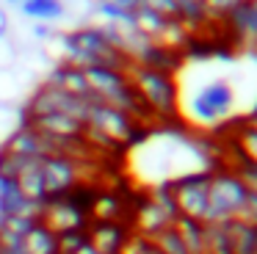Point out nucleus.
Instances as JSON below:
<instances>
[{
  "mask_svg": "<svg viewBox=\"0 0 257 254\" xmlns=\"http://www.w3.org/2000/svg\"><path fill=\"white\" fill-rule=\"evenodd\" d=\"M127 77L133 83V88L139 91L150 119L172 121L180 116V88L169 69H158V66H147V64H130Z\"/></svg>",
  "mask_w": 257,
  "mask_h": 254,
  "instance_id": "nucleus-1",
  "label": "nucleus"
},
{
  "mask_svg": "<svg viewBox=\"0 0 257 254\" xmlns=\"http://www.w3.org/2000/svg\"><path fill=\"white\" fill-rule=\"evenodd\" d=\"M61 50H64V64H72L78 69L86 66H111V69H124L133 64L124 58L116 47L105 39L100 25H86L78 31L61 33Z\"/></svg>",
  "mask_w": 257,
  "mask_h": 254,
  "instance_id": "nucleus-2",
  "label": "nucleus"
},
{
  "mask_svg": "<svg viewBox=\"0 0 257 254\" xmlns=\"http://www.w3.org/2000/svg\"><path fill=\"white\" fill-rule=\"evenodd\" d=\"M246 188L232 169H216L207 177V215L205 224L238 221L246 204Z\"/></svg>",
  "mask_w": 257,
  "mask_h": 254,
  "instance_id": "nucleus-3",
  "label": "nucleus"
},
{
  "mask_svg": "<svg viewBox=\"0 0 257 254\" xmlns=\"http://www.w3.org/2000/svg\"><path fill=\"white\" fill-rule=\"evenodd\" d=\"M191 119L196 124H216L232 116L235 110V91L227 77H213L210 83L196 88V94L188 102Z\"/></svg>",
  "mask_w": 257,
  "mask_h": 254,
  "instance_id": "nucleus-4",
  "label": "nucleus"
},
{
  "mask_svg": "<svg viewBox=\"0 0 257 254\" xmlns=\"http://www.w3.org/2000/svg\"><path fill=\"white\" fill-rule=\"evenodd\" d=\"M207 177L210 171H191V174L169 180L172 202L177 210V218H191L205 224L207 215Z\"/></svg>",
  "mask_w": 257,
  "mask_h": 254,
  "instance_id": "nucleus-5",
  "label": "nucleus"
},
{
  "mask_svg": "<svg viewBox=\"0 0 257 254\" xmlns=\"http://www.w3.org/2000/svg\"><path fill=\"white\" fill-rule=\"evenodd\" d=\"M42 182H45V196H67L78 185H83V160L72 155H47L42 158ZM45 199V202H47Z\"/></svg>",
  "mask_w": 257,
  "mask_h": 254,
  "instance_id": "nucleus-6",
  "label": "nucleus"
},
{
  "mask_svg": "<svg viewBox=\"0 0 257 254\" xmlns=\"http://www.w3.org/2000/svg\"><path fill=\"white\" fill-rule=\"evenodd\" d=\"M23 124L34 127L36 133H42L45 138L56 144H72V141H83L86 138V124L72 116L64 113H39V116H28L23 119Z\"/></svg>",
  "mask_w": 257,
  "mask_h": 254,
  "instance_id": "nucleus-7",
  "label": "nucleus"
},
{
  "mask_svg": "<svg viewBox=\"0 0 257 254\" xmlns=\"http://www.w3.org/2000/svg\"><path fill=\"white\" fill-rule=\"evenodd\" d=\"M36 72L25 69L20 64H12L6 69H0V102L3 105H14V108H23L25 99L34 94V88L39 83L34 80Z\"/></svg>",
  "mask_w": 257,
  "mask_h": 254,
  "instance_id": "nucleus-8",
  "label": "nucleus"
},
{
  "mask_svg": "<svg viewBox=\"0 0 257 254\" xmlns=\"http://www.w3.org/2000/svg\"><path fill=\"white\" fill-rule=\"evenodd\" d=\"M89 246L100 254H119L124 240L130 237V226L124 221H100V224L86 226Z\"/></svg>",
  "mask_w": 257,
  "mask_h": 254,
  "instance_id": "nucleus-9",
  "label": "nucleus"
},
{
  "mask_svg": "<svg viewBox=\"0 0 257 254\" xmlns=\"http://www.w3.org/2000/svg\"><path fill=\"white\" fill-rule=\"evenodd\" d=\"M42 83L58 88V91H64V94H72V97L91 99L89 86H86V77H83V69H78V66H72V64H64V61L53 66Z\"/></svg>",
  "mask_w": 257,
  "mask_h": 254,
  "instance_id": "nucleus-10",
  "label": "nucleus"
},
{
  "mask_svg": "<svg viewBox=\"0 0 257 254\" xmlns=\"http://www.w3.org/2000/svg\"><path fill=\"white\" fill-rule=\"evenodd\" d=\"M130 204L116 191H94V199L89 204V224L100 221H124L127 224Z\"/></svg>",
  "mask_w": 257,
  "mask_h": 254,
  "instance_id": "nucleus-11",
  "label": "nucleus"
},
{
  "mask_svg": "<svg viewBox=\"0 0 257 254\" xmlns=\"http://www.w3.org/2000/svg\"><path fill=\"white\" fill-rule=\"evenodd\" d=\"M42 204L28 202L20 193L17 182L14 180H0V215H17V218H31L39 221Z\"/></svg>",
  "mask_w": 257,
  "mask_h": 254,
  "instance_id": "nucleus-12",
  "label": "nucleus"
},
{
  "mask_svg": "<svg viewBox=\"0 0 257 254\" xmlns=\"http://www.w3.org/2000/svg\"><path fill=\"white\" fill-rule=\"evenodd\" d=\"M14 182H17L20 193H23L28 202L42 204L47 199L45 196V182H42V160H28V163L23 166V171L14 177Z\"/></svg>",
  "mask_w": 257,
  "mask_h": 254,
  "instance_id": "nucleus-13",
  "label": "nucleus"
},
{
  "mask_svg": "<svg viewBox=\"0 0 257 254\" xmlns=\"http://www.w3.org/2000/svg\"><path fill=\"white\" fill-rule=\"evenodd\" d=\"M23 254H58V235H53L42 221H36L23 235Z\"/></svg>",
  "mask_w": 257,
  "mask_h": 254,
  "instance_id": "nucleus-14",
  "label": "nucleus"
},
{
  "mask_svg": "<svg viewBox=\"0 0 257 254\" xmlns=\"http://www.w3.org/2000/svg\"><path fill=\"white\" fill-rule=\"evenodd\" d=\"M20 11L34 22L53 25V22H58L67 14V6H64L61 0H23V3H20Z\"/></svg>",
  "mask_w": 257,
  "mask_h": 254,
  "instance_id": "nucleus-15",
  "label": "nucleus"
},
{
  "mask_svg": "<svg viewBox=\"0 0 257 254\" xmlns=\"http://www.w3.org/2000/svg\"><path fill=\"white\" fill-rule=\"evenodd\" d=\"M232 152H235V158H238V163L257 166V127H251L249 121H246V124H238V130H235V136H232ZM229 169H232V166H229Z\"/></svg>",
  "mask_w": 257,
  "mask_h": 254,
  "instance_id": "nucleus-16",
  "label": "nucleus"
},
{
  "mask_svg": "<svg viewBox=\"0 0 257 254\" xmlns=\"http://www.w3.org/2000/svg\"><path fill=\"white\" fill-rule=\"evenodd\" d=\"M174 232L188 254H205V224L191 218H174Z\"/></svg>",
  "mask_w": 257,
  "mask_h": 254,
  "instance_id": "nucleus-17",
  "label": "nucleus"
},
{
  "mask_svg": "<svg viewBox=\"0 0 257 254\" xmlns=\"http://www.w3.org/2000/svg\"><path fill=\"white\" fill-rule=\"evenodd\" d=\"M229 240H232V254H257V226L246 221H229Z\"/></svg>",
  "mask_w": 257,
  "mask_h": 254,
  "instance_id": "nucleus-18",
  "label": "nucleus"
},
{
  "mask_svg": "<svg viewBox=\"0 0 257 254\" xmlns=\"http://www.w3.org/2000/svg\"><path fill=\"white\" fill-rule=\"evenodd\" d=\"M169 22H172V20H163L161 14H155V11H150V9H139V11H136L133 28L141 33V36H147L150 42L158 44V39L163 36V31H166Z\"/></svg>",
  "mask_w": 257,
  "mask_h": 254,
  "instance_id": "nucleus-19",
  "label": "nucleus"
},
{
  "mask_svg": "<svg viewBox=\"0 0 257 254\" xmlns=\"http://www.w3.org/2000/svg\"><path fill=\"white\" fill-rule=\"evenodd\" d=\"M205 254H232L227 224H205Z\"/></svg>",
  "mask_w": 257,
  "mask_h": 254,
  "instance_id": "nucleus-20",
  "label": "nucleus"
},
{
  "mask_svg": "<svg viewBox=\"0 0 257 254\" xmlns=\"http://www.w3.org/2000/svg\"><path fill=\"white\" fill-rule=\"evenodd\" d=\"M152 243H155V248L161 254H188L185 251V246L180 243L177 232H174V226H166V229H161L155 237H150Z\"/></svg>",
  "mask_w": 257,
  "mask_h": 254,
  "instance_id": "nucleus-21",
  "label": "nucleus"
},
{
  "mask_svg": "<svg viewBox=\"0 0 257 254\" xmlns=\"http://www.w3.org/2000/svg\"><path fill=\"white\" fill-rule=\"evenodd\" d=\"M243 0H205V14L207 20H227Z\"/></svg>",
  "mask_w": 257,
  "mask_h": 254,
  "instance_id": "nucleus-22",
  "label": "nucleus"
},
{
  "mask_svg": "<svg viewBox=\"0 0 257 254\" xmlns=\"http://www.w3.org/2000/svg\"><path fill=\"white\" fill-rule=\"evenodd\" d=\"M89 237H86V229H75V232H64L58 235V254H75L80 246H86Z\"/></svg>",
  "mask_w": 257,
  "mask_h": 254,
  "instance_id": "nucleus-23",
  "label": "nucleus"
},
{
  "mask_svg": "<svg viewBox=\"0 0 257 254\" xmlns=\"http://www.w3.org/2000/svg\"><path fill=\"white\" fill-rule=\"evenodd\" d=\"M144 9L161 14L163 20L180 22V6H177V0H144Z\"/></svg>",
  "mask_w": 257,
  "mask_h": 254,
  "instance_id": "nucleus-24",
  "label": "nucleus"
},
{
  "mask_svg": "<svg viewBox=\"0 0 257 254\" xmlns=\"http://www.w3.org/2000/svg\"><path fill=\"white\" fill-rule=\"evenodd\" d=\"M238 221H246V224H254L257 226V196H246V204H243V213H240Z\"/></svg>",
  "mask_w": 257,
  "mask_h": 254,
  "instance_id": "nucleus-25",
  "label": "nucleus"
},
{
  "mask_svg": "<svg viewBox=\"0 0 257 254\" xmlns=\"http://www.w3.org/2000/svg\"><path fill=\"white\" fill-rule=\"evenodd\" d=\"M34 36L39 39V42H47V39H53L56 33H53V25H45V22H36V25H34Z\"/></svg>",
  "mask_w": 257,
  "mask_h": 254,
  "instance_id": "nucleus-26",
  "label": "nucleus"
},
{
  "mask_svg": "<svg viewBox=\"0 0 257 254\" xmlns=\"http://www.w3.org/2000/svg\"><path fill=\"white\" fill-rule=\"evenodd\" d=\"M113 6H119L122 11H139L144 9V0H111Z\"/></svg>",
  "mask_w": 257,
  "mask_h": 254,
  "instance_id": "nucleus-27",
  "label": "nucleus"
},
{
  "mask_svg": "<svg viewBox=\"0 0 257 254\" xmlns=\"http://www.w3.org/2000/svg\"><path fill=\"white\" fill-rule=\"evenodd\" d=\"M9 28H12V22H9V14H6V9L0 6V39H6V36H9Z\"/></svg>",
  "mask_w": 257,
  "mask_h": 254,
  "instance_id": "nucleus-28",
  "label": "nucleus"
},
{
  "mask_svg": "<svg viewBox=\"0 0 257 254\" xmlns=\"http://www.w3.org/2000/svg\"><path fill=\"white\" fill-rule=\"evenodd\" d=\"M75 254H100V251H94V248H91L89 243H86V246H80V248H78V251H75Z\"/></svg>",
  "mask_w": 257,
  "mask_h": 254,
  "instance_id": "nucleus-29",
  "label": "nucleus"
},
{
  "mask_svg": "<svg viewBox=\"0 0 257 254\" xmlns=\"http://www.w3.org/2000/svg\"><path fill=\"white\" fill-rule=\"evenodd\" d=\"M23 0H6V6H20Z\"/></svg>",
  "mask_w": 257,
  "mask_h": 254,
  "instance_id": "nucleus-30",
  "label": "nucleus"
},
{
  "mask_svg": "<svg viewBox=\"0 0 257 254\" xmlns=\"http://www.w3.org/2000/svg\"><path fill=\"white\" fill-rule=\"evenodd\" d=\"M249 124H251V127H257V113H254V116H251V119H249Z\"/></svg>",
  "mask_w": 257,
  "mask_h": 254,
  "instance_id": "nucleus-31",
  "label": "nucleus"
},
{
  "mask_svg": "<svg viewBox=\"0 0 257 254\" xmlns=\"http://www.w3.org/2000/svg\"><path fill=\"white\" fill-rule=\"evenodd\" d=\"M194 3H199V6H205V0H194Z\"/></svg>",
  "mask_w": 257,
  "mask_h": 254,
  "instance_id": "nucleus-32",
  "label": "nucleus"
}]
</instances>
